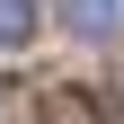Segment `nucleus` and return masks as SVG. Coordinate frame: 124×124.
<instances>
[{"label": "nucleus", "mask_w": 124, "mask_h": 124, "mask_svg": "<svg viewBox=\"0 0 124 124\" xmlns=\"http://www.w3.org/2000/svg\"><path fill=\"white\" fill-rule=\"evenodd\" d=\"M62 18L80 27V36H106L115 27V0H62Z\"/></svg>", "instance_id": "obj_2"}, {"label": "nucleus", "mask_w": 124, "mask_h": 124, "mask_svg": "<svg viewBox=\"0 0 124 124\" xmlns=\"http://www.w3.org/2000/svg\"><path fill=\"white\" fill-rule=\"evenodd\" d=\"M27 36H36V0H0V44L18 53Z\"/></svg>", "instance_id": "obj_1"}, {"label": "nucleus", "mask_w": 124, "mask_h": 124, "mask_svg": "<svg viewBox=\"0 0 124 124\" xmlns=\"http://www.w3.org/2000/svg\"><path fill=\"white\" fill-rule=\"evenodd\" d=\"M44 124H98V115H89V98L62 89V98H44Z\"/></svg>", "instance_id": "obj_3"}]
</instances>
